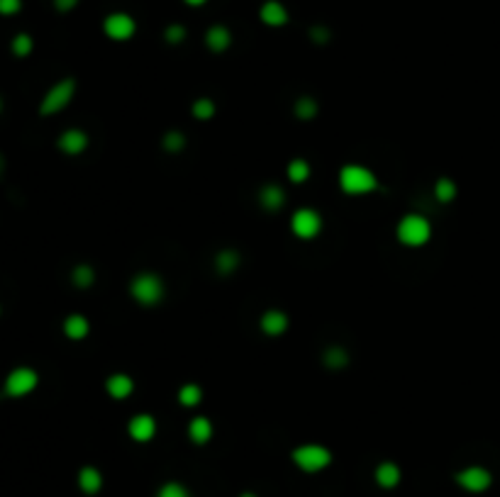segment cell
<instances>
[{
  "mask_svg": "<svg viewBox=\"0 0 500 497\" xmlns=\"http://www.w3.org/2000/svg\"><path fill=\"white\" fill-rule=\"evenodd\" d=\"M164 37H166L169 44H181L186 40V27L183 25H169L166 32H164Z\"/></svg>",
  "mask_w": 500,
  "mask_h": 497,
  "instance_id": "32",
  "label": "cell"
},
{
  "mask_svg": "<svg viewBox=\"0 0 500 497\" xmlns=\"http://www.w3.org/2000/svg\"><path fill=\"white\" fill-rule=\"evenodd\" d=\"M239 497H256V495H254V493H242Z\"/></svg>",
  "mask_w": 500,
  "mask_h": 497,
  "instance_id": "38",
  "label": "cell"
},
{
  "mask_svg": "<svg viewBox=\"0 0 500 497\" xmlns=\"http://www.w3.org/2000/svg\"><path fill=\"white\" fill-rule=\"evenodd\" d=\"M188 436H191V441H193V444H198V446L208 444V441H210V436H212V424H210V419H205V417L191 419V424H188Z\"/></svg>",
  "mask_w": 500,
  "mask_h": 497,
  "instance_id": "20",
  "label": "cell"
},
{
  "mask_svg": "<svg viewBox=\"0 0 500 497\" xmlns=\"http://www.w3.org/2000/svg\"><path fill=\"white\" fill-rule=\"evenodd\" d=\"M288 178L293 181V183H305V181L310 178V164H307L305 159H293V161L288 164Z\"/></svg>",
  "mask_w": 500,
  "mask_h": 497,
  "instance_id": "26",
  "label": "cell"
},
{
  "mask_svg": "<svg viewBox=\"0 0 500 497\" xmlns=\"http://www.w3.org/2000/svg\"><path fill=\"white\" fill-rule=\"evenodd\" d=\"M74 93H76V81L74 79H64V81L54 83V86L47 91V96H44L42 105H40V115L49 118V115L62 113L66 105L71 103Z\"/></svg>",
  "mask_w": 500,
  "mask_h": 497,
  "instance_id": "4",
  "label": "cell"
},
{
  "mask_svg": "<svg viewBox=\"0 0 500 497\" xmlns=\"http://www.w3.org/2000/svg\"><path fill=\"white\" fill-rule=\"evenodd\" d=\"M88 331H91V324H88L84 314H69V317L64 319V334L69 336V339L81 341L88 336Z\"/></svg>",
  "mask_w": 500,
  "mask_h": 497,
  "instance_id": "18",
  "label": "cell"
},
{
  "mask_svg": "<svg viewBox=\"0 0 500 497\" xmlns=\"http://www.w3.org/2000/svg\"><path fill=\"white\" fill-rule=\"evenodd\" d=\"M57 144L64 154H69V156H79L88 147V135L84 130H66L64 135L59 137Z\"/></svg>",
  "mask_w": 500,
  "mask_h": 497,
  "instance_id": "11",
  "label": "cell"
},
{
  "mask_svg": "<svg viewBox=\"0 0 500 497\" xmlns=\"http://www.w3.org/2000/svg\"><path fill=\"white\" fill-rule=\"evenodd\" d=\"M293 463L300 468L303 473H320L325 471V468L332 463V454H329V449L320 444H303L298 446V449H293Z\"/></svg>",
  "mask_w": 500,
  "mask_h": 497,
  "instance_id": "2",
  "label": "cell"
},
{
  "mask_svg": "<svg viewBox=\"0 0 500 497\" xmlns=\"http://www.w3.org/2000/svg\"><path fill=\"white\" fill-rule=\"evenodd\" d=\"M103 30H106V35L110 37V40L127 42L137 32V25L127 13H110L106 22H103Z\"/></svg>",
  "mask_w": 500,
  "mask_h": 497,
  "instance_id": "9",
  "label": "cell"
},
{
  "mask_svg": "<svg viewBox=\"0 0 500 497\" xmlns=\"http://www.w3.org/2000/svg\"><path fill=\"white\" fill-rule=\"evenodd\" d=\"M215 268L220 275H229L239 268V253L234 248H222L215 256Z\"/></svg>",
  "mask_w": 500,
  "mask_h": 497,
  "instance_id": "21",
  "label": "cell"
},
{
  "mask_svg": "<svg viewBox=\"0 0 500 497\" xmlns=\"http://www.w3.org/2000/svg\"><path fill=\"white\" fill-rule=\"evenodd\" d=\"M79 488L84 490L86 495L101 493V488H103V473L98 471L96 466H84V468L79 471Z\"/></svg>",
  "mask_w": 500,
  "mask_h": 497,
  "instance_id": "14",
  "label": "cell"
},
{
  "mask_svg": "<svg viewBox=\"0 0 500 497\" xmlns=\"http://www.w3.org/2000/svg\"><path fill=\"white\" fill-rule=\"evenodd\" d=\"M457 483L466 490V493H483V490L491 488L493 476H491V471L483 466H469V468H464V471L457 473Z\"/></svg>",
  "mask_w": 500,
  "mask_h": 497,
  "instance_id": "8",
  "label": "cell"
},
{
  "mask_svg": "<svg viewBox=\"0 0 500 497\" xmlns=\"http://www.w3.org/2000/svg\"><path fill=\"white\" fill-rule=\"evenodd\" d=\"M435 195L439 202H452L457 198V183L452 178H439L435 185Z\"/></svg>",
  "mask_w": 500,
  "mask_h": 497,
  "instance_id": "27",
  "label": "cell"
},
{
  "mask_svg": "<svg viewBox=\"0 0 500 497\" xmlns=\"http://www.w3.org/2000/svg\"><path fill=\"white\" fill-rule=\"evenodd\" d=\"M10 49H13V54L18 59H25L32 54V49H35V42H32V37L27 35V32H20V35L13 37V42H10Z\"/></svg>",
  "mask_w": 500,
  "mask_h": 497,
  "instance_id": "25",
  "label": "cell"
},
{
  "mask_svg": "<svg viewBox=\"0 0 500 497\" xmlns=\"http://www.w3.org/2000/svg\"><path fill=\"white\" fill-rule=\"evenodd\" d=\"M79 3L81 0H54V8H57L59 13H69V10H74Z\"/></svg>",
  "mask_w": 500,
  "mask_h": 497,
  "instance_id": "35",
  "label": "cell"
},
{
  "mask_svg": "<svg viewBox=\"0 0 500 497\" xmlns=\"http://www.w3.org/2000/svg\"><path fill=\"white\" fill-rule=\"evenodd\" d=\"M164 149H166L169 154H181L186 149V135L178 130H171L164 135Z\"/></svg>",
  "mask_w": 500,
  "mask_h": 497,
  "instance_id": "28",
  "label": "cell"
},
{
  "mask_svg": "<svg viewBox=\"0 0 500 497\" xmlns=\"http://www.w3.org/2000/svg\"><path fill=\"white\" fill-rule=\"evenodd\" d=\"M186 5H191V8H200V5H205L208 0H183Z\"/></svg>",
  "mask_w": 500,
  "mask_h": 497,
  "instance_id": "36",
  "label": "cell"
},
{
  "mask_svg": "<svg viewBox=\"0 0 500 497\" xmlns=\"http://www.w3.org/2000/svg\"><path fill=\"white\" fill-rule=\"evenodd\" d=\"M373 476H376V483L381 485L383 490H391L400 483V468L391 461H383V463H378Z\"/></svg>",
  "mask_w": 500,
  "mask_h": 497,
  "instance_id": "19",
  "label": "cell"
},
{
  "mask_svg": "<svg viewBox=\"0 0 500 497\" xmlns=\"http://www.w3.org/2000/svg\"><path fill=\"white\" fill-rule=\"evenodd\" d=\"M259 327L266 336H281L283 331L288 329V317H285V312L281 310H268L263 312Z\"/></svg>",
  "mask_w": 500,
  "mask_h": 497,
  "instance_id": "13",
  "label": "cell"
},
{
  "mask_svg": "<svg viewBox=\"0 0 500 497\" xmlns=\"http://www.w3.org/2000/svg\"><path fill=\"white\" fill-rule=\"evenodd\" d=\"M71 280H74L76 288L86 290V288H91L93 280H96V270L88 266V263H79V266L71 270Z\"/></svg>",
  "mask_w": 500,
  "mask_h": 497,
  "instance_id": "23",
  "label": "cell"
},
{
  "mask_svg": "<svg viewBox=\"0 0 500 497\" xmlns=\"http://www.w3.org/2000/svg\"><path fill=\"white\" fill-rule=\"evenodd\" d=\"M310 40L315 42V44H327L329 40H332V32L327 30V27H322V25H315V27H310Z\"/></svg>",
  "mask_w": 500,
  "mask_h": 497,
  "instance_id": "33",
  "label": "cell"
},
{
  "mask_svg": "<svg viewBox=\"0 0 500 497\" xmlns=\"http://www.w3.org/2000/svg\"><path fill=\"white\" fill-rule=\"evenodd\" d=\"M215 115V103L208 101V98H200V101L193 103V118L198 120H210Z\"/></svg>",
  "mask_w": 500,
  "mask_h": 497,
  "instance_id": "31",
  "label": "cell"
},
{
  "mask_svg": "<svg viewBox=\"0 0 500 497\" xmlns=\"http://www.w3.org/2000/svg\"><path fill=\"white\" fill-rule=\"evenodd\" d=\"M22 10V0H0V15L10 18V15H18Z\"/></svg>",
  "mask_w": 500,
  "mask_h": 497,
  "instance_id": "34",
  "label": "cell"
},
{
  "mask_svg": "<svg viewBox=\"0 0 500 497\" xmlns=\"http://www.w3.org/2000/svg\"><path fill=\"white\" fill-rule=\"evenodd\" d=\"M130 436L140 444H147L149 439H154L157 434V422H154L152 414H137V417L130 419V427H127Z\"/></svg>",
  "mask_w": 500,
  "mask_h": 497,
  "instance_id": "10",
  "label": "cell"
},
{
  "mask_svg": "<svg viewBox=\"0 0 500 497\" xmlns=\"http://www.w3.org/2000/svg\"><path fill=\"white\" fill-rule=\"evenodd\" d=\"M106 388H108L110 397H115V400H125V397L132 395V390H135V383H132L130 375L115 373V375H110V378H108Z\"/></svg>",
  "mask_w": 500,
  "mask_h": 497,
  "instance_id": "16",
  "label": "cell"
},
{
  "mask_svg": "<svg viewBox=\"0 0 500 497\" xmlns=\"http://www.w3.org/2000/svg\"><path fill=\"white\" fill-rule=\"evenodd\" d=\"M200 400H203V390H200V385H195V383H186L183 388L178 390V402L183 407H195V405H200Z\"/></svg>",
  "mask_w": 500,
  "mask_h": 497,
  "instance_id": "24",
  "label": "cell"
},
{
  "mask_svg": "<svg viewBox=\"0 0 500 497\" xmlns=\"http://www.w3.org/2000/svg\"><path fill=\"white\" fill-rule=\"evenodd\" d=\"M0 113H3V98H0Z\"/></svg>",
  "mask_w": 500,
  "mask_h": 497,
  "instance_id": "39",
  "label": "cell"
},
{
  "mask_svg": "<svg viewBox=\"0 0 500 497\" xmlns=\"http://www.w3.org/2000/svg\"><path fill=\"white\" fill-rule=\"evenodd\" d=\"M205 44L210 52H225V49L232 44V35L225 25H212L210 30L205 32Z\"/></svg>",
  "mask_w": 500,
  "mask_h": 497,
  "instance_id": "15",
  "label": "cell"
},
{
  "mask_svg": "<svg viewBox=\"0 0 500 497\" xmlns=\"http://www.w3.org/2000/svg\"><path fill=\"white\" fill-rule=\"evenodd\" d=\"M132 297H135L140 305H157L164 297V283L159 275L154 273H140L135 280H132Z\"/></svg>",
  "mask_w": 500,
  "mask_h": 497,
  "instance_id": "5",
  "label": "cell"
},
{
  "mask_svg": "<svg viewBox=\"0 0 500 497\" xmlns=\"http://www.w3.org/2000/svg\"><path fill=\"white\" fill-rule=\"evenodd\" d=\"M5 166H8V161H5L3 152H0V178H3V173H5Z\"/></svg>",
  "mask_w": 500,
  "mask_h": 497,
  "instance_id": "37",
  "label": "cell"
},
{
  "mask_svg": "<svg viewBox=\"0 0 500 497\" xmlns=\"http://www.w3.org/2000/svg\"><path fill=\"white\" fill-rule=\"evenodd\" d=\"M290 229L298 239H312V236L320 234L322 229V217L310 207H300L298 212L290 219Z\"/></svg>",
  "mask_w": 500,
  "mask_h": 497,
  "instance_id": "7",
  "label": "cell"
},
{
  "mask_svg": "<svg viewBox=\"0 0 500 497\" xmlns=\"http://www.w3.org/2000/svg\"><path fill=\"white\" fill-rule=\"evenodd\" d=\"M157 497H191V493L186 490V485H181V483H176V480H171V483H164L161 488H159Z\"/></svg>",
  "mask_w": 500,
  "mask_h": 497,
  "instance_id": "30",
  "label": "cell"
},
{
  "mask_svg": "<svg viewBox=\"0 0 500 497\" xmlns=\"http://www.w3.org/2000/svg\"><path fill=\"white\" fill-rule=\"evenodd\" d=\"M339 185L347 195H366V193H373L378 188V181L373 176V171H369L366 166L359 164H349L339 171Z\"/></svg>",
  "mask_w": 500,
  "mask_h": 497,
  "instance_id": "1",
  "label": "cell"
},
{
  "mask_svg": "<svg viewBox=\"0 0 500 497\" xmlns=\"http://www.w3.org/2000/svg\"><path fill=\"white\" fill-rule=\"evenodd\" d=\"M430 236H432V227L425 217H420V215H408V217L400 219L398 241L403 246H422L430 241Z\"/></svg>",
  "mask_w": 500,
  "mask_h": 497,
  "instance_id": "3",
  "label": "cell"
},
{
  "mask_svg": "<svg viewBox=\"0 0 500 497\" xmlns=\"http://www.w3.org/2000/svg\"><path fill=\"white\" fill-rule=\"evenodd\" d=\"M259 18L263 25L268 27H283L285 22H288V10H285L278 0H266L259 10Z\"/></svg>",
  "mask_w": 500,
  "mask_h": 497,
  "instance_id": "12",
  "label": "cell"
},
{
  "mask_svg": "<svg viewBox=\"0 0 500 497\" xmlns=\"http://www.w3.org/2000/svg\"><path fill=\"white\" fill-rule=\"evenodd\" d=\"M259 202L263 210L268 212H276V210L283 207L285 202V193L281 190V185H263L259 190Z\"/></svg>",
  "mask_w": 500,
  "mask_h": 497,
  "instance_id": "17",
  "label": "cell"
},
{
  "mask_svg": "<svg viewBox=\"0 0 500 497\" xmlns=\"http://www.w3.org/2000/svg\"><path fill=\"white\" fill-rule=\"evenodd\" d=\"M317 115V103L312 101V98H300L298 103H295V118L298 120H312Z\"/></svg>",
  "mask_w": 500,
  "mask_h": 497,
  "instance_id": "29",
  "label": "cell"
},
{
  "mask_svg": "<svg viewBox=\"0 0 500 497\" xmlns=\"http://www.w3.org/2000/svg\"><path fill=\"white\" fill-rule=\"evenodd\" d=\"M37 385H40V375H37V371H32L30 366H20V368H15V371L8 373L3 390L8 397H25V395H30Z\"/></svg>",
  "mask_w": 500,
  "mask_h": 497,
  "instance_id": "6",
  "label": "cell"
},
{
  "mask_svg": "<svg viewBox=\"0 0 500 497\" xmlns=\"http://www.w3.org/2000/svg\"><path fill=\"white\" fill-rule=\"evenodd\" d=\"M322 361H325L327 368L332 371H342L344 366H349V353L344 351V346H329L322 353Z\"/></svg>",
  "mask_w": 500,
  "mask_h": 497,
  "instance_id": "22",
  "label": "cell"
}]
</instances>
